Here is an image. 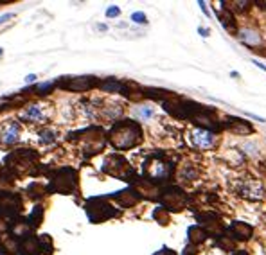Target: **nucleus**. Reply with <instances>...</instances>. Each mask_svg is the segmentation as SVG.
Returning <instances> with one entry per match:
<instances>
[{
    "label": "nucleus",
    "mask_w": 266,
    "mask_h": 255,
    "mask_svg": "<svg viewBox=\"0 0 266 255\" xmlns=\"http://www.w3.org/2000/svg\"><path fill=\"white\" fill-rule=\"evenodd\" d=\"M141 135H142L141 128L135 122H128V124L119 126V137L113 138V144L117 147L126 149V147H131L135 144H139L141 142Z\"/></svg>",
    "instance_id": "f257e3e1"
},
{
    "label": "nucleus",
    "mask_w": 266,
    "mask_h": 255,
    "mask_svg": "<svg viewBox=\"0 0 266 255\" xmlns=\"http://www.w3.org/2000/svg\"><path fill=\"white\" fill-rule=\"evenodd\" d=\"M238 190L241 196H245V198H248V199H254V201L264 198V189H262V185L257 180H252V178L241 180Z\"/></svg>",
    "instance_id": "f03ea898"
},
{
    "label": "nucleus",
    "mask_w": 266,
    "mask_h": 255,
    "mask_svg": "<svg viewBox=\"0 0 266 255\" xmlns=\"http://www.w3.org/2000/svg\"><path fill=\"white\" fill-rule=\"evenodd\" d=\"M229 232L232 235V239H238V241H248L254 234V228L248 225V223L236 221L229 227Z\"/></svg>",
    "instance_id": "7ed1b4c3"
},
{
    "label": "nucleus",
    "mask_w": 266,
    "mask_h": 255,
    "mask_svg": "<svg viewBox=\"0 0 266 255\" xmlns=\"http://www.w3.org/2000/svg\"><path fill=\"white\" fill-rule=\"evenodd\" d=\"M227 128H229L232 133H238V135H250L254 133V126L250 122L243 121V119H238V117H229L227 119Z\"/></svg>",
    "instance_id": "20e7f679"
},
{
    "label": "nucleus",
    "mask_w": 266,
    "mask_h": 255,
    "mask_svg": "<svg viewBox=\"0 0 266 255\" xmlns=\"http://www.w3.org/2000/svg\"><path fill=\"white\" fill-rule=\"evenodd\" d=\"M193 144L200 149H209L214 146V135L210 131H194Z\"/></svg>",
    "instance_id": "39448f33"
},
{
    "label": "nucleus",
    "mask_w": 266,
    "mask_h": 255,
    "mask_svg": "<svg viewBox=\"0 0 266 255\" xmlns=\"http://www.w3.org/2000/svg\"><path fill=\"white\" fill-rule=\"evenodd\" d=\"M239 40L243 41V43H246V45H257V43H261V36H259L255 31H252V29H243L241 33H239Z\"/></svg>",
    "instance_id": "423d86ee"
},
{
    "label": "nucleus",
    "mask_w": 266,
    "mask_h": 255,
    "mask_svg": "<svg viewBox=\"0 0 266 255\" xmlns=\"http://www.w3.org/2000/svg\"><path fill=\"white\" fill-rule=\"evenodd\" d=\"M219 20H221V24L225 25V29H229V31L234 33L236 31V20H234V17H232V13L227 11V9L219 11Z\"/></svg>",
    "instance_id": "0eeeda50"
},
{
    "label": "nucleus",
    "mask_w": 266,
    "mask_h": 255,
    "mask_svg": "<svg viewBox=\"0 0 266 255\" xmlns=\"http://www.w3.org/2000/svg\"><path fill=\"white\" fill-rule=\"evenodd\" d=\"M131 18L137 22V24H146V15H144V13H133Z\"/></svg>",
    "instance_id": "6e6552de"
},
{
    "label": "nucleus",
    "mask_w": 266,
    "mask_h": 255,
    "mask_svg": "<svg viewBox=\"0 0 266 255\" xmlns=\"http://www.w3.org/2000/svg\"><path fill=\"white\" fill-rule=\"evenodd\" d=\"M151 114H153V112H151V110H149V108L141 110V115H142V117H151Z\"/></svg>",
    "instance_id": "1a4fd4ad"
},
{
    "label": "nucleus",
    "mask_w": 266,
    "mask_h": 255,
    "mask_svg": "<svg viewBox=\"0 0 266 255\" xmlns=\"http://www.w3.org/2000/svg\"><path fill=\"white\" fill-rule=\"evenodd\" d=\"M108 17H115V15H119V9L117 8H112V9H108V13H106Z\"/></svg>",
    "instance_id": "9d476101"
},
{
    "label": "nucleus",
    "mask_w": 266,
    "mask_h": 255,
    "mask_svg": "<svg viewBox=\"0 0 266 255\" xmlns=\"http://www.w3.org/2000/svg\"><path fill=\"white\" fill-rule=\"evenodd\" d=\"M157 255H174V253H173V251H171V250H167V248H164V250L158 251Z\"/></svg>",
    "instance_id": "9b49d317"
},
{
    "label": "nucleus",
    "mask_w": 266,
    "mask_h": 255,
    "mask_svg": "<svg viewBox=\"0 0 266 255\" xmlns=\"http://www.w3.org/2000/svg\"><path fill=\"white\" fill-rule=\"evenodd\" d=\"M11 17H13V15H4V17H0V24H4V22L9 20Z\"/></svg>",
    "instance_id": "f8f14e48"
},
{
    "label": "nucleus",
    "mask_w": 266,
    "mask_h": 255,
    "mask_svg": "<svg viewBox=\"0 0 266 255\" xmlns=\"http://www.w3.org/2000/svg\"><path fill=\"white\" fill-rule=\"evenodd\" d=\"M234 255H248V251H245V250H239V251H236Z\"/></svg>",
    "instance_id": "ddd939ff"
},
{
    "label": "nucleus",
    "mask_w": 266,
    "mask_h": 255,
    "mask_svg": "<svg viewBox=\"0 0 266 255\" xmlns=\"http://www.w3.org/2000/svg\"><path fill=\"white\" fill-rule=\"evenodd\" d=\"M259 6H262V9H266V2H257Z\"/></svg>",
    "instance_id": "4468645a"
}]
</instances>
